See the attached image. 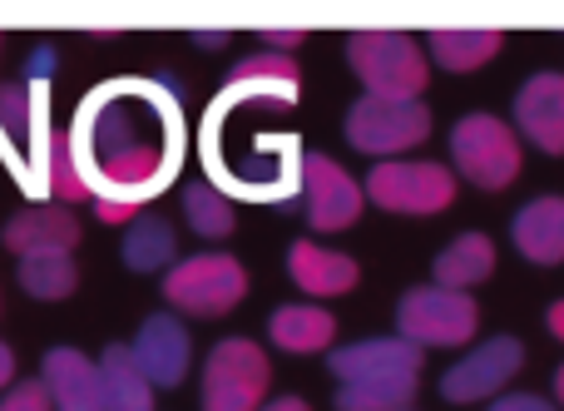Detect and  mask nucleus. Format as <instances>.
<instances>
[{"label": "nucleus", "instance_id": "39448f33", "mask_svg": "<svg viewBox=\"0 0 564 411\" xmlns=\"http://www.w3.org/2000/svg\"><path fill=\"white\" fill-rule=\"evenodd\" d=\"M248 293V273L228 253H198L188 263H174L164 278V298L188 317H224Z\"/></svg>", "mask_w": 564, "mask_h": 411}, {"label": "nucleus", "instance_id": "6e6552de", "mask_svg": "<svg viewBox=\"0 0 564 411\" xmlns=\"http://www.w3.org/2000/svg\"><path fill=\"white\" fill-rule=\"evenodd\" d=\"M367 198L387 214H441L456 198V174L446 164H406L387 159L367 174Z\"/></svg>", "mask_w": 564, "mask_h": 411}, {"label": "nucleus", "instance_id": "c756f323", "mask_svg": "<svg viewBox=\"0 0 564 411\" xmlns=\"http://www.w3.org/2000/svg\"><path fill=\"white\" fill-rule=\"evenodd\" d=\"M95 214L105 218V224H139L134 198H95Z\"/></svg>", "mask_w": 564, "mask_h": 411}, {"label": "nucleus", "instance_id": "9b49d317", "mask_svg": "<svg viewBox=\"0 0 564 411\" xmlns=\"http://www.w3.org/2000/svg\"><path fill=\"white\" fill-rule=\"evenodd\" d=\"M516 129L545 154H564V75L540 69L516 95Z\"/></svg>", "mask_w": 564, "mask_h": 411}, {"label": "nucleus", "instance_id": "f8f14e48", "mask_svg": "<svg viewBox=\"0 0 564 411\" xmlns=\"http://www.w3.org/2000/svg\"><path fill=\"white\" fill-rule=\"evenodd\" d=\"M332 377L341 382H377V377H416L421 372V347L406 337H367L341 353L327 357Z\"/></svg>", "mask_w": 564, "mask_h": 411}, {"label": "nucleus", "instance_id": "9d476101", "mask_svg": "<svg viewBox=\"0 0 564 411\" xmlns=\"http://www.w3.org/2000/svg\"><path fill=\"white\" fill-rule=\"evenodd\" d=\"M302 184H307V224L317 228V234H337V228L357 224L361 204H367L357 179L341 164H332L327 154L302 159Z\"/></svg>", "mask_w": 564, "mask_h": 411}, {"label": "nucleus", "instance_id": "b1692460", "mask_svg": "<svg viewBox=\"0 0 564 411\" xmlns=\"http://www.w3.org/2000/svg\"><path fill=\"white\" fill-rule=\"evenodd\" d=\"M20 288H25L30 298H40V303H55V298H69L79 283L75 263H69V253H30L20 258Z\"/></svg>", "mask_w": 564, "mask_h": 411}, {"label": "nucleus", "instance_id": "20e7f679", "mask_svg": "<svg viewBox=\"0 0 564 411\" xmlns=\"http://www.w3.org/2000/svg\"><path fill=\"white\" fill-rule=\"evenodd\" d=\"M451 159L476 188H506L520 174V134L496 115H466L451 129Z\"/></svg>", "mask_w": 564, "mask_h": 411}, {"label": "nucleus", "instance_id": "2f4dec72", "mask_svg": "<svg viewBox=\"0 0 564 411\" xmlns=\"http://www.w3.org/2000/svg\"><path fill=\"white\" fill-rule=\"evenodd\" d=\"M258 40H263V45H273L278 55H288L292 45H302V40H307V30H258Z\"/></svg>", "mask_w": 564, "mask_h": 411}, {"label": "nucleus", "instance_id": "bb28decb", "mask_svg": "<svg viewBox=\"0 0 564 411\" xmlns=\"http://www.w3.org/2000/svg\"><path fill=\"white\" fill-rule=\"evenodd\" d=\"M184 214H188V228H194L198 238H228L234 234V204H228L214 184H188Z\"/></svg>", "mask_w": 564, "mask_h": 411}, {"label": "nucleus", "instance_id": "2eb2a0df", "mask_svg": "<svg viewBox=\"0 0 564 411\" xmlns=\"http://www.w3.org/2000/svg\"><path fill=\"white\" fill-rule=\"evenodd\" d=\"M0 238H6V248L10 253H20V258H30V253H69V248L79 244V218H75V208H59V204L20 208Z\"/></svg>", "mask_w": 564, "mask_h": 411}, {"label": "nucleus", "instance_id": "f03ea898", "mask_svg": "<svg viewBox=\"0 0 564 411\" xmlns=\"http://www.w3.org/2000/svg\"><path fill=\"white\" fill-rule=\"evenodd\" d=\"M347 65L377 99H421L426 89V55L401 30H357L347 35Z\"/></svg>", "mask_w": 564, "mask_h": 411}, {"label": "nucleus", "instance_id": "7ed1b4c3", "mask_svg": "<svg viewBox=\"0 0 564 411\" xmlns=\"http://www.w3.org/2000/svg\"><path fill=\"white\" fill-rule=\"evenodd\" d=\"M480 307L470 293H456V288H411L397 303V327L406 343L416 347H460L476 337Z\"/></svg>", "mask_w": 564, "mask_h": 411}, {"label": "nucleus", "instance_id": "4be33fe9", "mask_svg": "<svg viewBox=\"0 0 564 411\" xmlns=\"http://www.w3.org/2000/svg\"><path fill=\"white\" fill-rule=\"evenodd\" d=\"M431 55H436L441 69H480L490 55H496L500 45H506V35L500 30H431Z\"/></svg>", "mask_w": 564, "mask_h": 411}, {"label": "nucleus", "instance_id": "aec40b11", "mask_svg": "<svg viewBox=\"0 0 564 411\" xmlns=\"http://www.w3.org/2000/svg\"><path fill=\"white\" fill-rule=\"evenodd\" d=\"M45 188L50 198H55L59 208H75L85 204L95 188H89L85 169H79V149H75V134H65V129H55V134L45 139Z\"/></svg>", "mask_w": 564, "mask_h": 411}, {"label": "nucleus", "instance_id": "ddd939ff", "mask_svg": "<svg viewBox=\"0 0 564 411\" xmlns=\"http://www.w3.org/2000/svg\"><path fill=\"white\" fill-rule=\"evenodd\" d=\"M129 353H134L139 372H144L154 387H178L188 372V333H184V323L169 313L144 317V327L134 333Z\"/></svg>", "mask_w": 564, "mask_h": 411}, {"label": "nucleus", "instance_id": "393cba45", "mask_svg": "<svg viewBox=\"0 0 564 411\" xmlns=\"http://www.w3.org/2000/svg\"><path fill=\"white\" fill-rule=\"evenodd\" d=\"M416 397V377H377V382H341L337 411H406Z\"/></svg>", "mask_w": 564, "mask_h": 411}, {"label": "nucleus", "instance_id": "f257e3e1", "mask_svg": "<svg viewBox=\"0 0 564 411\" xmlns=\"http://www.w3.org/2000/svg\"><path fill=\"white\" fill-rule=\"evenodd\" d=\"M174 99L144 85L99 89L85 105L75 129L79 169L89 188H105V198H134L159 188L174 169Z\"/></svg>", "mask_w": 564, "mask_h": 411}, {"label": "nucleus", "instance_id": "473e14b6", "mask_svg": "<svg viewBox=\"0 0 564 411\" xmlns=\"http://www.w3.org/2000/svg\"><path fill=\"white\" fill-rule=\"evenodd\" d=\"M50 69H55V45H40L35 50V60H30V85H45V75H50Z\"/></svg>", "mask_w": 564, "mask_h": 411}, {"label": "nucleus", "instance_id": "1a4fd4ad", "mask_svg": "<svg viewBox=\"0 0 564 411\" xmlns=\"http://www.w3.org/2000/svg\"><path fill=\"white\" fill-rule=\"evenodd\" d=\"M520 367H525L520 337H490V343H480L476 353H466L446 377H441V397L456 407L486 402V397H496Z\"/></svg>", "mask_w": 564, "mask_h": 411}, {"label": "nucleus", "instance_id": "a878e982", "mask_svg": "<svg viewBox=\"0 0 564 411\" xmlns=\"http://www.w3.org/2000/svg\"><path fill=\"white\" fill-rule=\"evenodd\" d=\"M234 85L238 89H268V85H273L282 95V105H288V99L297 95V65H292V55L263 50V55H248L243 65L234 69Z\"/></svg>", "mask_w": 564, "mask_h": 411}, {"label": "nucleus", "instance_id": "4468645a", "mask_svg": "<svg viewBox=\"0 0 564 411\" xmlns=\"http://www.w3.org/2000/svg\"><path fill=\"white\" fill-rule=\"evenodd\" d=\"M40 382L50 387L55 411H105V372L75 347H50Z\"/></svg>", "mask_w": 564, "mask_h": 411}, {"label": "nucleus", "instance_id": "423d86ee", "mask_svg": "<svg viewBox=\"0 0 564 411\" xmlns=\"http://www.w3.org/2000/svg\"><path fill=\"white\" fill-rule=\"evenodd\" d=\"M268 357L248 337H228L204 363V411H258L268 397Z\"/></svg>", "mask_w": 564, "mask_h": 411}, {"label": "nucleus", "instance_id": "5701e85b", "mask_svg": "<svg viewBox=\"0 0 564 411\" xmlns=\"http://www.w3.org/2000/svg\"><path fill=\"white\" fill-rule=\"evenodd\" d=\"M119 258H124L129 273H159L174 258V224L159 214H144L139 224H129Z\"/></svg>", "mask_w": 564, "mask_h": 411}, {"label": "nucleus", "instance_id": "0eeeda50", "mask_svg": "<svg viewBox=\"0 0 564 411\" xmlns=\"http://www.w3.org/2000/svg\"><path fill=\"white\" fill-rule=\"evenodd\" d=\"M431 134V109L421 99H377L361 95L347 109V139L361 154H401Z\"/></svg>", "mask_w": 564, "mask_h": 411}, {"label": "nucleus", "instance_id": "cd10ccee", "mask_svg": "<svg viewBox=\"0 0 564 411\" xmlns=\"http://www.w3.org/2000/svg\"><path fill=\"white\" fill-rule=\"evenodd\" d=\"M0 125L15 139H30V89L25 85H0Z\"/></svg>", "mask_w": 564, "mask_h": 411}, {"label": "nucleus", "instance_id": "a211bd4d", "mask_svg": "<svg viewBox=\"0 0 564 411\" xmlns=\"http://www.w3.org/2000/svg\"><path fill=\"white\" fill-rule=\"evenodd\" d=\"M490 273H496V244H490L486 234H460L456 244H446L436 253V263H431L436 288H456V293L486 283Z\"/></svg>", "mask_w": 564, "mask_h": 411}, {"label": "nucleus", "instance_id": "dca6fc26", "mask_svg": "<svg viewBox=\"0 0 564 411\" xmlns=\"http://www.w3.org/2000/svg\"><path fill=\"white\" fill-rule=\"evenodd\" d=\"M510 238H516L520 258H530V263H540V268L564 263V198L560 194L530 198L510 218Z\"/></svg>", "mask_w": 564, "mask_h": 411}, {"label": "nucleus", "instance_id": "7c9ffc66", "mask_svg": "<svg viewBox=\"0 0 564 411\" xmlns=\"http://www.w3.org/2000/svg\"><path fill=\"white\" fill-rule=\"evenodd\" d=\"M486 411H560V407L545 402V397H535V392H516V397H500V402H490Z\"/></svg>", "mask_w": 564, "mask_h": 411}, {"label": "nucleus", "instance_id": "f3484780", "mask_svg": "<svg viewBox=\"0 0 564 411\" xmlns=\"http://www.w3.org/2000/svg\"><path fill=\"white\" fill-rule=\"evenodd\" d=\"M288 273H292V283L312 298H337V293H351V288H357V263H351L347 253H327V248L307 244V238L292 244Z\"/></svg>", "mask_w": 564, "mask_h": 411}, {"label": "nucleus", "instance_id": "412c9836", "mask_svg": "<svg viewBox=\"0 0 564 411\" xmlns=\"http://www.w3.org/2000/svg\"><path fill=\"white\" fill-rule=\"evenodd\" d=\"M332 333H337V323L322 307L288 303L273 313V343L282 353H322V347H332Z\"/></svg>", "mask_w": 564, "mask_h": 411}, {"label": "nucleus", "instance_id": "e433bc0d", "mask_svg": "<svg viewBox=\"0 0 564 411\" xmlns=\"http://www.w3.org/2000/svg\"><path fill=\"white\" fill-rule=\"evenodd\" d=\"M268 411H307V402H302V397H282V402H273Z\"/></svg>", "mask_w": 564, "mask_h": 411}, {"label": "nucleus", "instance_id": "f704fd0d", "mask_svg": "<svg viewBox=\"0 0 564 411\" xmlns=\"http://www.w3.org/2000/svg\"><path fill=\"white\" fill-rule=\"evenodd\" d=\"M545 323H550V333H555L560 343H564V298H560V303H555V307H550V313H545Z\"/></svg>", "mask_w": 564, "mask_h": 411}, {"label": "nucleus", "instance_id": "c9c22d12", "mask_svg": "<svg viewBox=\"0 0 564 411\" xmlns=\"http://www.w3.org/2000/svg\"><path fill=\"white\" fill-rule=\"evenodd\" d=\"M10 377H15V353H10V347L0 343V387H6Z\"/></svg>", "mask_w": 564, "mask_h": 411}, {"label": "nucleus", "instance_id": "4c0bfd02", "mask_svg": "<svg viewBox=\"0 0 564 411\" xmlns=\"http://www.w3.org/2000/svg\"><path fill=\"white\" fill-rule=\"evenodd\" d=\"M555 402L564 407V367H560V372H555Z\"/></svg>", "mask_w": 564, "mask_h": 411}, {"label": "nucleus", "instance_id": "c85d7f7f", "mask_svg": "<svg viewBox=\"0 0 564 411\" xmlns=\"http://www.w3.org/2000/svg\"><path fill=\"white\" fill-rule=\"evenodd\" d=\"M50 387L45 382H15L6 397H0V411H50Z\"/></svg>", "mask_w": 564, "mask_h": 411}, {"label": "nucleus", "instance_id": "6ab92c4d", "mask_svg": "<svg viewBox=\"0 0 564 411\" xmlns=\"http://www.w3.org/2000/svg\"><path fill=\"white\" fill-rule=\"evenodd\" d=\"M99 372H105V411H154V382L139 372L134 353L124 343L105 347Z\"/></svg>", "mask_w": 564, "mask_h": 411}, {"label": "nucleus", "instance_id": "72a5a7b5", "mask_svg": "<svg viewBox=\"0 0 564 411\" xmlns=\"http://www.w3.org/2000/svg\"><path fill=\"white\" fill-rule=\"evenodd\" d=\"M194 40L204 50H218V45H228V30H194Z\"/></svg>", "mask_w": 564, "mask_h": 411}]
</instances>
